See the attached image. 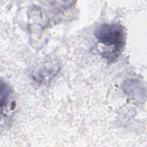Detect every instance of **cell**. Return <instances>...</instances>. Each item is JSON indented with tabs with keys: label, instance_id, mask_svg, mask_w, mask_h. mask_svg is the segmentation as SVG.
Wrapping results in <instances>:
<instances>
[{
	"label": "cell",
	"instance_id": "1",
	"mask_svg": "<svg viewBox=\"0 0 147 147\" xmlns=\"http://www.w3.org/2000/svg\"><path fill=\"white\" fill-rule=\"evenodd\" d=\"M95 36L103 48L102 55L110 61L116 60L122 52L126 41V32L119 24H104L95 32Z\"/></svg>",
	"mask_w": 147,
	"mask_h": 147
}]
</instances>
